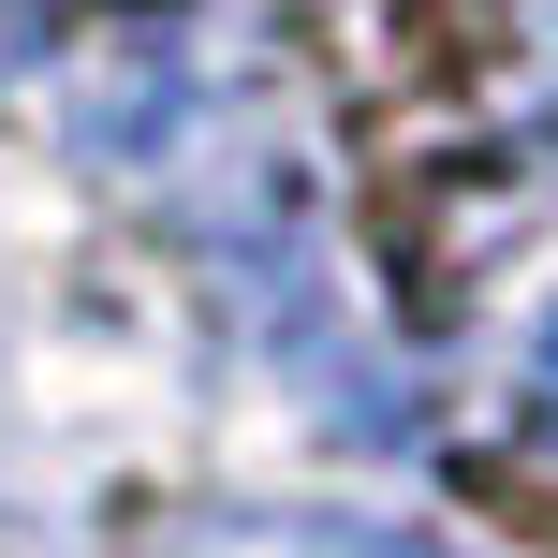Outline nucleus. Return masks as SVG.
I'll return each instance as SVG.
<instances>
[{"instance_id": "nucleus-1", "label": "nucleus", "mask_w": 558, "mask_h": 558, "mask_svg": "<svg viewBox=\"0 0 558 558\" xmlns=\"http://www.w3.org/2000/svg\"><path fill=\"white\" fill-rule=\"evenodd\" d=\"M544 397H558V338H544Z\"/></svg>"}]
</instances>
